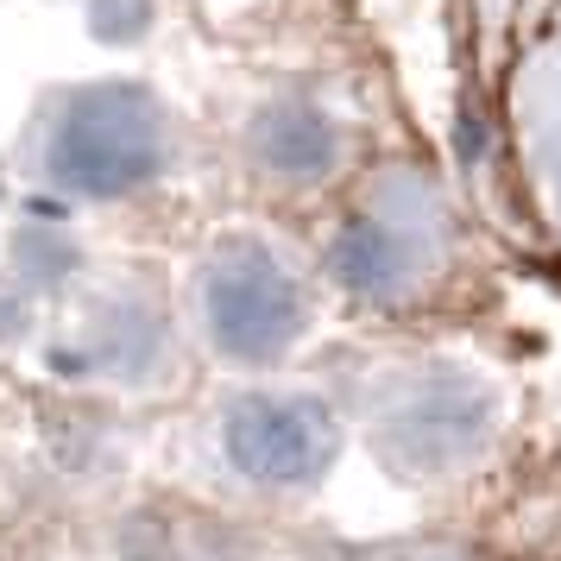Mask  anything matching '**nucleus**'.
I'll return each mask as SVG.
<instances>
[{
	"mask_svg": "<svg viewBox=\"0 0 561 561\" xmlns=\"http://www.w3.org/2000/svg\"><path fill=\"white\" fill-rule=\"evenodd\" d=\"M178 127L146 82H82L45 107L38 178L70 203H127L171 178Z\"/></svg>",
	"mask_w": 561,
	"mask_h": 561,
	"instance_id": "obj_1",
	"label": "nucleus"
},
{
	"mask_svg": "<svg viewBox=\"0 0 561 561\" xmlns=\"http://www.w3.org/2000/svg\"><path fill=\"white\" fill-rule=\"evenodd\" d=\"M190 322L203 347L228 366L265 373L304 347L309 334V278L304 265L265 233H221L190 278Z\"/></svg>",
	"mask_w": 561,
	"mask_h": 561,
	"instance_id": "obj_4",
	"label": "nucleus"
},
{
	"mask_svg": "<svg viewBox=\"0 0 561 561\" xmlns=\"http://www.w3.org/2000/svg\"><path fill=\"white\" fill-rule=\"evenodd\" d=\"M247 158L265 183L278 190H316L341 178L347 164V127L309 95H272L247 121Z\"/></svg>",
	"mask_w": 561,
	"mask_h": 561,
	"instance_id": "obj_6",
	"label": "nucleus"
},
{
	"mask_svg": "<svg viewBox=\"0 0 561 561\" xmlns=\"http://www.w3.org/2000/svg\"><path fill=\"white\" fill-rule=\"evenodd\" d=\"M334 455H341V410L322 391L253 385L221 410V460L253 492L272 499L309 492L334 473Z\"/></svg>",
	"mask_w": 561,
	"mask_h": 561,
	"instance_id": "obj_5",
	"label": "nucleus"
},
{
	"mask_svg": "<svg viewBox=\"0 0 561 561\" xmlns=\"http://www.w3.org/2000/svg\"><path fill=\"white\" fill-rule=\"evenodd\" d=\"M517 133H524L536 190H542L549 215L561 221V45L536 57L517 82Z\"/></svg>",
	"mask_w": 561,
	"mask_h": 561,
	"instance_id": "obj_8",
	"label": "nucleus"
},
{
	"mask_svg": "<svg viewBox=\"0 0 561 561\" xmlns=\"http://www.w3.org/2000/svg\"><path fill=\"white\" fill-rule=\"evenodd\" d=\"M448 253H455L448 196L435 190V178L398 164L334 228L322 272L359 309H404L448 272Z\"/></svg>",
	"mask_w": 561,
	"mask_h": 561,
	"instance_id": "obj_3",
	"label": "nucleus"
},
{
	"mask_svg": "<svg viewBox=\"0 0 561 561\" xmlns=\"http://www.w3.org/2000/svg\"><path fill=\"white\" fill-rule=\"evenodd\" d=\"M158 359H164V322H158V309L127 304V297L114 309H102L77 347L82 379L89 373L95 379H152Z\"/></svg>",
	"mask_w": 561,
	"mask_h": 561,
	"instance_id": "obj_7",
	"label": "nucleus"
},
{
	"mask_svg": "<svg viewBox=\"0 0 561 561\" xmlns=\"http://www.w3.org/2000/svg\"><path fill=\"white\" fill-rule=\"evenodd\" d=\"M499 416H505L499 385L455 359L385 366L359 398L366 448L385 460V473L410 485H442L473 473L499 435Z\"/></svg>",
	"mask_w": 561,
	"mask_h": 561,
	"instance_id": "obj_2",
	"label": "nucleus"
}]
</instances>
